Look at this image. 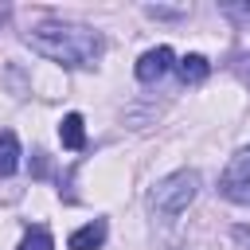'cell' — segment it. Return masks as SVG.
<instances>
[{
    "label": "cell",
    "mask_w": 250,
    "mask_h": 250,
    "mask_svg": "<svg viewBox=\"0 0 250 250\" xmlns=\"http://www.w3.org/2000/svg\"><path fill=\"white\" fill-rule=\"evenodd\" d=\"M31 47L62 66H94L102 59V35L78 23H43L31 35Z\"/></svg>",
    "instance_id": "cell-1"
},
{
    "label": "cell",
    "mask_w": 250,
    "mask_h": 250,
    "mask_svg": "<svg viewBox=\"0 0 250 250\" xmlns=\"http://www.w3.org/2000/svg\"><path fill=\"white\" fill-rule=\"evenodd\" d=\"M195 191H199V176L195 172H176V176H168L152 188V211L164 215V219H176L180 211H188Z\"/></svg>",
    "instance_id": "cell-2"
},
{
    "label": "cell",
    "mask_w": 250,
    "mask_h": 250,
    "mask_svg": "<svg viewBox=\"0 0 250 250\" xmlns=\"http://www.w3.org/2000/svg\"><path fill=\"white\" fill-rule=\"evenodd\" d=\"M168 66H172V47H152V51L141 55V62H137V78H141V82H156V78L168 74Z\"/></svg>",
    "instance_id": "cell-3"
},
{
    "label": "cell",
    "mask_w": 250,
    "mask_h": 250,
    "mask_svg": "<svg viewBox=\"0 0 250 250\" xmlns=\"http://www.w3.org/2000/svg\"><path fill=\"white\" fill-rule=\"evenodd\" d=\"M250 184V148L234 152L230 164L223 168V180H219V191H230V188H246Z\"/></svg>",
    "instance_id": "cell-4"
},
{
    "label": "cell",
    "mask_w": 250,
    "mask_h": 250,
    "mask_svg": "<svg viewBox=\"0 0 250 250\" xmlns=\"http://www.w3.org/2000/svg\"><path fill=\"white\" fill-rule=\"evenodd\" d=\"M102 242H105V219H94V223L78 227L66 246H70V250H98Z\"/></svg>",
    "instance_id": "cell-5"
},
{
    "label": "cell",
    "mask_w": 250,
    "mask_h": 250,
    "mask_svg": "<svg viewBox=\"0 0 250 250\" xmlns=\"http://www.w3.org/2000/svg\"><path fill=\"white\" fill-rule=\"evenodd\" d=\"M20 168V141L12 129H0V176H12Z\"/></svg>",
    "instance_id": "cell-6"
},
{
    "label": "cell",
    "mask_w": 250,
    "mask_h": 250,
    "mask_svg": "<svg viewBox=\"0 0 250 250\" xmlns=\"http://www.w3.org/2000/svg\"><path fill=\"white\" fill-rule=\"evenodd\" d=\"M59 141H62L66 148H82V145H86V129H82V117H78V113H66V117H62Z\"/></svg>",
    "instance_id": "cell-7"
},
{
    "label": "cell",
    "mask_w": 250,
    "mask_h": 250,
    "mask_svg": "<svg viewBox=\"0 0 250 250\" xmlns=\"http://www.w3.org/2000/svg\"><path fill=\"white\" fill-rule=\"evenodd\" d=\"M207 70H211V62H207L203 55H184V59H180V78H184V82H191V86H195V82H203V78H207Z\"/></svg>",
    "instance_id": "cell-8"
},
{
    "label": "cell",
    "mask_w": 250,
    "mask_h": 250,
    "mask_svg": "<svg viewBox=\"0 0 250 250\" xmlns=\"http://www.w3.org/2000/svg\"><path fill=\"white\" fill-rule=\"evenodd\" d=\"M20 250H55V242H51V234H47L43 227H35V230H27V234H23Z\"/></svg>",
    "instance_id": "cell-9"
},
{
    "label": "cell",
    "mask_w": 250,
    "mask_h": 250,
    "mask_svg": "<svg viewBox=\"0 0 250 250\" xmlns=\"http://www.w3.org/2000/svg\"><path fill=\"white\" fill-rule=\"evenodd\" d=\"M223 16H230V20H238V23H250V4H227Z\"/></svg>",
    "instance_id": "cell-10"
},
{
    "label": "cell",
    "mask_w": 250,
    "mask_h": 250,
    "mask_svg": "<svg viewBox=\"0 0 250 250\" xmlns=\"http://www.w3.org/2000/svg\"><path fill=\"white\" fill-rule=\"evenodd\" d=\"M227 199H234V203H250V184L246 188H230V191H223Z\"/></svg>",
    "instance_id": "cell-11"
},
{
    "label": "cell",
    "mask_w": 250,
    "mask_h": 250,
    "mask_svg": "<svg viewBox=\"0 0 250 250\" xmlns=\"http://www.w3.org/2000/svg\"><path fill=\"white\" fill-rule=\"evenodd\" d=\"M234 238H238V242L250 250V227H234Z\"/></svg>",
    "instance_id": "cell-12"
}]
</instances>
